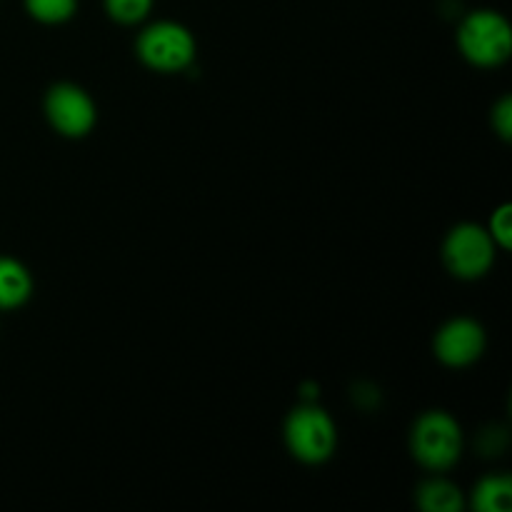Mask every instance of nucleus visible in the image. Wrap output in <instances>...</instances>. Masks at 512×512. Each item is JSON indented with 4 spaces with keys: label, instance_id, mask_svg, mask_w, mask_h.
Instances as JSON below:
<instances>
[{
    "label": "nucleus",
    "instance_id": "nucleus-1",
    "mask_svg": "<svg viewBox=\"0 0 512 512\" xmlns=\"http://www.w3.org/2000/svg\"><path fill=\"white\" fill-rule=\"evenodd\" d=\"M463 428L445 410H428L410 430V453L430 473H445L463 455Z\"/></svg>",
    "mask_w": 512,
    "mask_h": 512
},
{
    "label": "nucleus",
    "instance_id": "nucleus-2",
    "mask_svg": "<svg viewBox=\"0 0 512 512\" xmlns=\"http://www.w3.org/2000/svg\"><path fill=\"white\" fill-rule=\"evenodd\" d=\"M458 48L478 68H498L512 53V28L503 13L490 8L473 10L458 25Z\"/></svg>",
    "mask_w": 512,
    "mask_h": 512
},
{
    "label": "nucleus",
    "instance_id": "nucleus-3",
    "mask_svg": "<svg viewBox=\"0 0 512 512\" xmlns=\"http://www.w3.org/2000/svg\"><path fill=\"white\" fill-rule=\"evenodd\" d=\"M285 445L290 455L305 465L328 463L338 448V428L320 405L305 403L285 418Z\"/></svg>",
    "mask_w": 512,
    "mask_h": 512
},
{
    "label": "nucleus",
    "instance_id": "nucleus-4",
    "mask_svg": "<svg viewBox=\"0 0 512 512\" xmlns=\"http://www.w3.org/2000/svg\"><path fill=\"white\" fill-rule=\"evenodd\" d=\"M193 33L175 20H155L140 30L135 53L145 68L155 73H180L195 60Z\"/></svg>",
    "mask_w": 512,
    "mask_h": 512
},
{
    "label": "nucleus",
    "instance_id": "nucleus-5",
    "mask_svg": "<svg viewBox=\"0 0 512 512\" xmlns=\"http://www.w3.org/2000/svg\"><path fill=\"white\" fill-rule=\"evenodd\" d=\"M498 245L490 238L488 228L478 223H460L445 235L443 263L455 278L478 280L490 273Z\"/></svg>",
    "mask_w": 512,
    "mask_h": 512
},
{
    "label": "nucleus",
    "instance_id": "nucleus-6",
    "mask_svg": "<svg viewBox=\"0 0 512 512\" xmlns=\"http://www.w3.org/2000/svg\"><path fill=\"white\" fill-rule=\"evenodd\" d=\"M45 118L63 138H85L95 128L98 108L88 90L75 83H58L45 93Z\"/></svg>",
    "mask_w": 512,
    "mask_h": 512
},
{
    "label": "nucleus",
    "instance_id": "nucleus-7",
    "mask_svg": "<svg viewBox=\"0 0 512 512\" xmlns=\"http://www.w3.org/2000/svg\"><path fill=\"white\" fill-rule=\"evenodd\" d=\"M485 330L473 318H453L435 333L433 353L448 368H468L478 363L485 353Z\"/></svg>",
    "mask_w": 512,
    "mask_h": 512
},
{
    "label": "nucleus",
    "instance_id": "nucleus-8",
    "mask_svg": "<svg viewBox=\"0 0 512 512\" xmlns=\"http://www.w3.org/2000/svg\"><path fill=\"white\" fill-rule=\"evenodd\" d=\"M33 295V275L20 260L0 255V310L23 308Z\"/></svg>",
    "mask_w": 512,
    "mask_h": 512
},
{
    "label": "nucleus",
    "instance_id": "nucleus-9",
    "mask_svg": "<svg viewBox=\"0 0 512 512\" xmlns=\"http://www.w3.org/2000/svg\"><path fill=\"white\" fill-rule=\"evenodd\" d=\"M415 500L423 512H463L465 508V495L460 485L448 478H438V475L418 485Z\"/></svg>",
    "mask_w": 512,
    "mask_h": 512
},
{
    "label": "nucleus",
    "instance_id": "nucleus-10",
    "mask_svg": "<svg viewBox=\"0 0 512 512\" xmlns=\"http://www.w3.org/2000/svg\"><path fill=\"white\" fill-rule=\"evenodd\" d=\"M512 505L510 475L498 473L480 480L473 490V508L478 512H508Z\"/></svg>",
    "mask_w": 512,
    "mask_h": 512
},
{
    "label": "nucleus",
    "instance_id": "nucleus-11",
    "mask_svg": "<svg viewBox=\"0 0 512 512\" xmlns=\"http://www.w3.org/2000/svg\"><path fill=\"white\" fill-rule=\"evenodd\" d=\"M25 13L43 25L68 23L78 13V0H23Z\"/></svg>",
    "mask_w": 512,
    "mask_h": 512
},
{
    "label": "nucleus",
    "instance_id": "nucleus-12",
    "mask_svg": "<svg viewBox=\"0 0 512 512\" xmlns=\"http://www.w3.org/2000/svg\"><path fill=\"white\" fill-rule=\"evenodd\" d=\"M155 0H103V8L110 20L120 25H138L153 10Z\"/></svg>",
    "mask_w": 512,
    "mask_h": 512
},
{
    "label": "nucleus",
    "instance_id": "nucleus-13",
    "mask_svg": "<svg viewBox=\"0 0 512 512\" xmlns=\"http://www.w3.org/2000/svg\"><path fill=\"white\" fill-rule=\"evenodd\" d=\"M490 238L495 240L498 250H510L512 245V205H500L488 223Z\"/></svg>",
    "mask_w": 512,
    "mask_h": 512
},
{
    "label": "nucleus",
    "instance_id": "nucleus-14",
    "mask_svg": "<svg viewBox=\"0 0 512 512\" xmlns=\"http://www.w3.org/2000/svg\"><path fill=\"white\" fill-rule=\"evenodd\" d=\"M493 128L503 140L512 138V98L505 95L493 108Z\"/></svg>",
    "mask_w": 512,
    "mask_h": 512
}]
</instances>
